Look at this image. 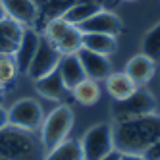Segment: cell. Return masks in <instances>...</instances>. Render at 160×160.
<instances>
[{"instance_id":"obj_28","label":"cell","mask_w":160,"mask_h":160,"mask_svg":"<svg viewBox=\"0 0 160 160\" xmlns=\"http://www.w3.org/2000/svg\"><path fill=\"white\" fill-rule=\"evenodd\" d=\"M100 160H120V151H116V148H114L110 154H106L104 158H100Z\"/></svg>"},{"instance_id":"obj_4","label":"cell","mask_w":160,"mask_h":160,"mask_svg":"<svg viewBox=\"0 0 160 160\" xmlns=\"http://www.w3.org/2000/svg\"><path fill=\"white\" fill-rule=\"evenodd\" d=\"M83 160H100L114 151V131L110 123H97L79 139Z\"/></svg>"},{"instance_id":"obj_30","label":"cell","mask_w":160,"mask_h":160,"mask_svg":"<svg viewBox=\"0 0 160 160\" xmlns=\"http://www.w3.org/2000/svg\"><path fill=\"white\" fill-rule=\"evenodd\" d=\"M4 91H6V85H4L2 81H0V97H2V95H4Z\"/></svg>"},{"instance_id":"obj_11","label":"cell","mask_w":160,"mask_h":160,"mask_svg":"<svg viewBox=\"0 0 160 160\" xmlns=\"http://www.w3.org/2000/svg\"><path fill=\"white\" fill-rule=\"evenodd\" d=\"M156 72V64L152 58H148L147 54H135L133 58H129V62L125 64V73H128L131 79H133V83L137 87H143L147 85L148 81L152 79Z\"/></svg>"},{"instance_id":"obj_29","label":"cell","mask_w":160,"mask_h":160,"mask_svg":"<svg viewBox=\"0 0 160 160\" xmlns=\"http://www.w3.org/2000/svg\"><path fill=\"white\" fill-rule=\"evenodd\" d=\"M6 18V12H4V8H2V2H0V21H2Z\"/></svg>"},{"instance_id":"obj_12","label":"cell","mask_w":160,"mask_h":160,"mask_svg":"<svg viewBox=\"0 0 160 160\" xmlns=\"http://www.w3.org/2000/svg\"><path fill=\"white\" fill-rule=\"evenodd\" d=\"M23 25H19L10 18H4L0 21V56H14L23 37Z\"/></svg>"},{"instance_id":"obj_5","label":"cell","mask_w":160,"mask_h":160,"mask_svg":"<svg viewBox=\"0 0 160 160\" xmlns=\"http://www.w3.org/2000/svg\"><path fill=\"white\" fill-rule=\"evenodd\" d=\"M156 110V100L148 91L137 89L135 93L123 100H116V104L112 108V118L116 123L120 122H128L135 118H143L148 114H154Z\"/></svg>"},{"instance_id":"obj_19","label":"cell","mask_w":160,"mask_h":160,"mask_svg":"<svg viewBox=\"0 0 160 160\" xmlns=\"http://www.w3.org/2000/svg\"><path fill=\"white\" fill-rule=\"evenodd\" d=\"M70 93L73 95V98L83 106H93L100 100V85L95 79H89L85 77L83 81H79Z\"/></svg>"},{"instance_id":"obj_26","label":"cell","mask_w":160,"mask_h":160,"mask_svg":"<svg viewBox=\"0 0 160 160\" xmlns=\"http://www.w3.org/2000/svg\"><path fill=\"white\" fill-rule=\"evenodd\" d=\"M6 125H8V108L0 104V129L6 128Z\"/></svg>"},{"instance_id":"obj_31","label":"cell","mask_w":160,"mask_h":160,"mask_svg":"<svg viewBox=\"0 0 160 160\" xmlns=\"http://www.w3.org/2000/svg\"><path fill=\"white\" fill-rule=\"evenodd\" d=\"M125 2H133V0H125Z\"/></svg>"},{"instance_id":"obj_20","label":"cell","mask_w":160,"mask_h":160,"mask_svg":"<svg viewBox=\"0 0 160 160\" xmlns=\"http://www.w3.org/2000/svg\"><path fill=\"white\" fill-rule=\"evenodd\" d=\"M56 48L60 50L62 56L68 54H77L79 50L83 48V33L79 31L77 25H70L68 31L62 35V39L56 42Z\"/></svg>"},{"instance_id":"obj_24","label":"cell","mask_w":160,"mask_h":160,"mask_svg":"<svg viewBox=\"0 0 160 160\" xmlns=\"http://www.w3.org/2000/svg\"><path fill=\"white\" fill-rule=\"evenodd\" d=\"M18 73H19V70H18L12 56H0V81L4 85H10L16 81Z\"/></svg>"},{"instance_id":"obj_3","label":"cell","mask_w":160,"mask_h":160,"mask_svg":"<svg viewBox=\"0 0 160 160\" xmlns=\"http://www.w3.org/2000/svg\"><path fill=\"white\" fill-rule=\"evenodd\" d=\"M73 128V112L70 106L60 104L56 106L47 118L41 123V135L39 139L44 147V151H50L52 147H56L58 143H62L64 139H68Z\"/></svg>"},{"instance_id":"obj_9","label":"cell","mask_w":160,"mask_h":160,"mask_svg":"<svg viewBox=\"0 0 160 160\" xmlns=\"http://www.w3.org/2000/svg\"><path fill=\"white\" fill-rule=\"evenodd\" d=\"M77 58L83 66V72L89 79H95V81H104V79L112 73V64L108 60V56L104 54H97L91 52L87 48H81L77 52Z\"/></svg>"},{"instance_id":"obj_17","label":"cell","mask_w":160,"mask_h":160,"mask_svg":"<svg viewBox=\"0 0 160 160\" xmlns=\"http://www.w3.org/2000/svg\"><path fill=\"white\" fill-rule=\"evenodd\" d=\"M83 48L110 56L112 52H116L118 41L114 35H104V33H83Z\"/></svg>"},{"instance_id":"obj_21","label":"cell","mask_w":160,"mask_h":160,"mask_svg":"<svg viewBox=\"0 0 160 160\" xmlns=\"http://www.w3.org/2000/svg\"><path fill=\"white\" fill-rule=\"evenodd\" d=\"M98 10H100V6L95 2H81V4H75L73 8H70L62 18L70 25H81L85 19H89L93 14H97Z\"/></svg>"},{"instance_id":"obj_18","label":"cell","mask_w":160,"mask_h":160,"mask_svg":"<svg viewBox=\"0 0 160 160\" xmlns=\"http://www.w3.org/2000/svg\"><path fill=\"white\" fill-rule=\"evenodd\" d=\"M44 160H83V151L79 139H64L50 151H47Z\"/></svg>"},{"instance_id":"obj_2","label":"cell","mask_w":160,"mask_h":160,"mask_svg":"<svg viewBox=\"0 0 160 160\" xmlns=\"http://www.w3.org/2000/svg\"><path fill=\"white\" fill-rule=\"evenodd\" d=\"M44 147L39 137L6 125L0 129V160H44Z\"/></svg>"},{"instance_id":"obj_14","label":"cell","mask_w":160,"mask_h":160,"mask_svg":"<svg viewBox=\"0 0 160 160\" xmlns=\"http://www.w3.org/2000/svg\"><path fill=\"white\" fill-rule=\"evenodd\" d=\"M35 89H37V93H39L41 97L48 98V100H56V102L64 100L66 95L70 93V91L66 89V85H64V81H62L58 70H54V72H50L48 75L37 79V81H35Z\"/></svg>"},{"instance_id":"obj_6","label":"cell","mask_w":160,"mask_h":160,"mask_svg":"<svg viewBox=\"0 0 160 160\" xmlns=\"http://www.w3.org/2000/svg\"><path fill=\"white\" fill-rule=\"evenodd\" d=\"M42 120V106L35 98H19L8 108V125H12V128L35 133L41 129Z\"/></svg>"},{"instance_id":"obj_22","label":"cell","mask_w":160,"mask_h":160,"mask_svg":"<svg viewBox=\"0 0 160 160\" xmlns=\"http://www.w3.org/2000/svg\"><path fill=\"white\" fill-rule=\"evenodd\" d=\"M143 54H147L148 58H152L154 62L160 60V23H156L143 39Z\"/></svg>"},{"instance_id":"obj_10","label":"cell","mask_w":160,"mask_h":160,"mask_svg":"<svg viewBox=\"0 0 160 160\" xmlns=\"http://www.w3.org/2000/svg\"><path fill=\"white\" fill-rule=\"evenodd\" d=\"M6 12V18L18 21L19 25H31L37 19V4L35 0H0Z\"/></svg>"},{"instance_id":"obj_8","label":"cell","mask_w":160,"mask_h":160,"mask_svg":"<svg viewBox=\"0 0 160 160\" xmlns=\"http://www.w3.org/2000/svg\"><path fill=\"white\" fill-rule=\"evenodd\" d=\"M81 33H104V35H114L116 37L122 31V19L108 10H98L89 19H85L81 25H77Z\"/></svg>"},{"instance_id":"obj_1","label":"cell","mask_w":160,"mask_h":160,"mask_svg":"<svg viewBox=\"0 0 160 160\" xmlns=\"http://www.w3.org/2000/svg\"><path fill=\"white\" fill-rule=\"evenodd\" d=\"M114 148L120 152L143 154L156 139H160V116L148 114L143 118L120 122L112 128Z\"/></svg>"},{"instance_id":"obj_7","label":"cell","mask_w":160,"mask_h":160,"mask_svg":"<svg viewBox=\"0 0 160 160\" xmlns=\"http://www.w3.org/2000/svg\"><path fill=\"white\" fill-rule=\"evenodd\" d=\"M60 60H62V54H60L58 48H56V44H52L47 39L41 37L37 52L33 56V60H31L25 73L33 79V81H37V79H41L44 75H48L50 72H54L56 68H58Z\"/></svg>"},{"instance_id":"obj_13","label":"cell","mask_w":160,"mask_h":160,"mask_svg":"<svg viewBox=\"0 0 160 160\" xmlns=\"http://www.w3.org/2000/svg\"><path fill=\"white\" fill-rule=\"evenodd\" d=\"M39 42H41V35L37 31H33V29H25L23 31V37H21V41H19V47H18V50L12 56L16 66H18V70L21 73L27 72L33 56H35V52H37Z\"/></svg>"},{"instance_id":"obj_25","label":"cell","mask_w":160,"mask_h":160,"mask_svg":"<svg viewBox=\"0 0 160 160\" xmlns=\"http://www.w3.org/2000/svg\"><path fill=\"white\" fill-rule=\"evenodd\" d=\"M145 160H160V139H156L151 147L143 152Z\"/></svg>"},{"instance_id":"obj_23","label":"cell","mask_w":160,"mask_h":160,"mask_svg":"<svg viewBox=\"0 0 160 160\" xmlns=\"http://www.w3.org/2000/svg\"><path fill=\"white\" fill-rule=\"evenodd\" d=\"M68 27H70V23L60 16V18H54V19H50L48 23H47V27H44V31H42V39H47L48 42H52V44H56L60 39H62V35L68 31Z\"/></svg>"},{"instance_id":"obj_16","label":"cell","mask_w":160,"mask_h":160,"mask_svg":"<svg viewBox=\"0 0 160 160\" xmlns=\"http://www.w3.org/2000/svg\"><path fill=\"white\" fill-rule=\"evenodd\" d=\"M104 83H106L108 95H110L114 100H123V98L131 97L135 91L139 89V87L133 83V79H131L128 73H125V72L110 73V75L104 79Z\"/></svg>"},{"instance_id":"obj_15","label":"cell","mask_w":160,"mask_h":160,"mask_svg":"<svg viewBox=\"0 0 160 160\" xmlns=\"http://www.w3.org/2000/svg\"><path fill=\"white\" fill-rule=\"evenodd\" d=\"M58 73L62 77V81L66 85L68 91H72L79 81H83V79L87 77L85 72H83V66L81 62H79L77 54H68V56H62V60L58 64Z\"/></svg>"},{"instance_id":"obj_27","label":"cell","mask_w":160,"mask_h":160,"mask_svg":"<svg viewBox=\"0 0 160 160\" xmlns=\"http://www.w3.org/2000/svg\"><path fill=\"white\" fill-rule=\"evenodd\" d=\"M120 160H145L143 154H129V152H120Z\"/></svg>"}]
</instances>
